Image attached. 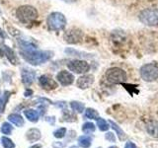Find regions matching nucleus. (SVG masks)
Here are the masks:
<instances>
[{"instance_id": "1", "label": "nucleus", "mask_w": 158, "mask_h": 148, "mask_svg": "<svg viewBox=\"0 0 158 148\" xmlns=\"http://www.w3.org/2000/svg\"><path fill=\"white\" fill-rule=\"evenodd\" d=\"M20 44V54L22 57L32 65H40L47 62L53 56L52 51H39L33 43L21 41H18Z\"/></svg>"}, {"instance_id": "2", "label": "nucleus", "mask_w": 158, "mask_h": 148, "mask_svg": "<svg viewBox=\"0 0 158 148\" xmlns=\"http://www.w3.org/2000/svg\"><path fill=\"white\" fill-rule=\"evenodd\" d=\"M17 18L24 24H29L38 18V11L36 8L30 5H24L17 9Z\"/></svg>"}, {"instance_id": "3", "label": "nucleus", "mask_w": 158, "mask_h": 148, "mask_svg": "<svg viewBox=\"0 0 158 148\" xmlns=\"http://www.w3.org/2000/svg\"><path fill=\"white\" fill-rule=\"evenodd\" d=\"M105 78L109 84H120L127 80V73L120 67H112L107 70Z\"/></svg>"}, {"instance_id": "4", "label": "nucleus", "mask_w": 158, "mask_h": 148, "mask_svg": "<svg viewBox=\"0 0 158 148\" xmlns=\"http://www.w3.org/2000/svg\"><path fill=\"white\" fill-rule=\"evenodd\" d=\"M66 19L59 12H53L48 17V26L52 31H61L65 28Z\"/></svg>"}, {"instance_id": "5", "label": "nucleus", "mask_w": 158, "mask_h": 148, "mask_svg": "<svg viewBox=\"0 0 158 148\" xmlns=\"http://www.w3.org/2000/svg\"><path fill=\"white\" fill-rule=\"evenodd\" d=\"M139 21L146 25V26H157L158 25V9L156 8H149L144 9L139 13Z\"/></svg>"}, {"instance_id": "6", "label": "nucleus", "mask_w": 158, "mask_h": 148, "mask_svg": "<svg viewBox=\"0 0 158 148\" xmlns=\"http://www.w3.org/2000/svg\"><path fill=\"white\" fill-rule=\"evenodd\" d=\"M140 76L146 82L155 81L158 78V67L154 63H147L139 69Z\"/></svg>"}, {"instance_id": "7", "label": "nucleus", "mask_w": 158, "mask_h": 148, "mask_svg": "<svg viewBox=\"0 0 158 148\" xmlns=\"http://www.w3.org/2000/svg\"><path fill=\"white\" fill-rule=\"evenodd\" d=\"M67 67L69 68V70L77 74H84L90 69L89 63L85 60H81V59H74V60L69 61L67 63Z\"/></svg>"}, {"instance_id": "8", "label": "nucleus", "mask_w": 158, "mask_h": 148, "mask_svg": "<svg viewBox=\"0 0 158 148\" xmlns=\"http://www.w3.org/2000/svg\"><path fill=\"white\" fill-rule=\"evenodd\" d=\"M83 33L79 29H70L64 34V39L68 43H78L82 41Z\"/></svg>"}, {"instance_id": "9", "label": "nucleus", "mask_w": 158, "mask_h": 148, "mask_svg": "<svg viewBox=\"0 0 158 148\" xmlns=\"http://www.w3.org/2000/svg\"><path fill=\"white\" fill-rule=\"evenodd\" d=\"M56 79L62 86H68V85H71V84L73 83L74 76H73V74H71L70 72L65 71V70H61L60 72L57 73Z\"/></svg>"}, {"instance_id": "10", "label": "nucleus", "mask_w": 158, "mask_h": 148, "mask_svg": "<svg viewBox=\"0 0 158 148\" xmlns=\"http://www.w3.org/2000/svg\"><path fill=\"white\" fill-rule=\"evenodd\" d=\"M39 83L46 90H53L57 87V83L48 75H42L39 79Z\"/></svg>"}, {"instance_id": "11", "label": "nucleus", "mask_w": 158, "mask_h": 148, "mask_svg": "<svg viewBox=\"0 0 158 148\" xmlns=\"http://www.w3.org/2000/svg\"><path fill=\"white\" fill-rule=\"evenodd\" d=\"M21 75H22V82H23L24 85L25 86H30L35 80L36 73H35V71L32 70V69L23 68L22 72H21Z\"/></svg>"}, {"instance_id": "12", "label": "nucleus", "mask_w": 158, "mask_h": 148, "mask_svg": "<svg viewBox=\"0 0 158 148\" xmlns=\"http://www.w3.org/2000/svg\"><path fill=\"white\" fill-rule=\"evenodd\" d=\"M94 83V76L91 74H86L78 78L77 87L80 89H87Z\"/></svg>"}, {"instance_id": "13", "label": "nucleus", "mask_w": 158, "mask_h": 148, "mask_svg": "<svg viewBox=\"0 0 158 148\" xmlns=\"http://www.w3.org/2000/svg\"><path fill=\"white\" fill-rule=\"evenodd\" d=\"M3 51H4V54L7 56L8 60L11 62L12 64H14V65H16V64H18V58L16 56V54H15V52L13 51L12 48H10L9 47L7 46H3Z\"/></svg>"}, {"instance_id": "14", "label": "nucleus", "mask_w": 158, "mask_h": 148, "mask_svg": "<svg viewBox=\"0 0 158 148\" xmlns=\"http://www.w3.org/2000/svg\"><path fill=\"white\" fill-rule=\"evenodd\" d=\"M26 137H27V139L31 142L37 141L41 138V132H40V130H37V128H31V130H29L27 131Z\"/></svg>"}, {"instance_id": "15", "label": "nucleus", "mask_w": 158, "mask_h": 148, "mask_svg": "<svg viewBox=\"0 0 158 148\" xmlns=\"http://www.w3.org/2000/svg\"><path fill=\"white\" fill-rule=\"evenodd\" d=\"M146 130L151 136L158 137V121H152L146 125Z\"/></svg>"}, {"instance_id": "16", "label": "nucleus", "mask_w": 158, "mask_h": 148, "mask_svg": "<svg viewBox=\"0 0 158 148\" xmlns=\"http://www.w3.org/2000/svg\"><path fill=\"white\" fill-rule=\"evenodd\" d=\"M8 120L10 122L14 123L16 126H19L21 127L24 125V118L20 116V115H16V113H12V115H10L8 117Z\"/></svg>"}, {"instance_id": "17", "label": "nucleus", "mask_w": 158, "mask_h": 148, "mask_svg": "<svg viewBox=\"0 0 158 148\" xmlns=\"http://www.w3.org/2000/svg\"><path fill=\"white\" fill-rule=\"evenodd\" d=\"M24 113H25V116H26V117L28 118V120L32 122H37L39 120L40 113H38V111H35V110H32V109H30V110L24 111Z\"/></svg>"}, {"instance_id": "18", "label": "nucleus", "mask_w": 158, "mask_h": 148, "mask_svg": "<svg viewBox=\"0 0 158 148\" xmlns=\"http://www.w3.org/2000/svg\"><path fill=\"white\" fill-rule=\"evenodd\" d=\"M92 138L88 135H83L78 138V144L82 148H89L91 146Z\"/></svg>"}, {"instance_id": "19", "label": "nucleus", "mask_w": 158, "mask_h": 148, "mask_svg": "<svg viewBox=\"0 0 158 148\" xmlns=\"http://www.w3.org/2000/svg\"><path fill=\"white\" fill-rule=\"evenodd\" d=\"M9 97H10V92L8 91H5L3 94L0 95V111L1 112H4V109L8 102Z\"/></svg>"}, {"instance_id": "20", "label": "nucleus", "mask_w": 158, "mask_h": 148, "mask_svg": "<svg viewBox=\"0 0 158 148\" xmlns=\"http://www.w3.org/2000/svg\"><path fill=\"white\" fill-rule=\"evenodd\" d=\"M109 122H110V125H112V127L114 128V130H116L117 132V134L118 136V138H120L121 140H123L126 138V134H125V132H123V130H122V128L118 126L116 122H114L113 121H109Z\"/></svg>"}, {"instance_id": "21", "label": "nucleus", "mask_w": 158, "mask_h": 148, "mask_svg": "<svg viewBox=\"0 0 158 148\" xmlns=\"http://www.w3.org/2000/svg\"><path fill=\"white\" fill-rule=\"evenodd\" d=\"M97 125H98L99 130H100L101 131H107L109 130V127H110V125H108V122L104 120V118H101V117H98Z\"/></svg>"}, {"instance_id": "22", "label": "nucleus", "mask_w": 158, "mask_h": 148, "mask_svg": "<svg viewBox=\"0 0 158 148\" xmlns=\"http://www.w3.org/2000/svg\"><path fill=\"white\" fill-rule=\"evenodd\" d=\"M70 107L72 108V110L76 113H82L84 111V104H82L80 102L73 101L70 103Z\"/></svg>"}, {"instance_id": "23", "label": "nucleus", "mask_w": 158, "mask_h": 148, "mask_svg": "<svg viewBox=\"0 0 158 148\" xmlns=\"http://www.w3.org/2000/svg\"><path fill=\"white\" fill-rule=\"evenodd\" d=\"M95 125H93L92 122H85L82 126V130L84 133H87V134H89V133L91 132H94L95 131Z\"/></svg>"}, {"instance_id": "24", "label": "nucleus", "mask_w": 158, "mask_h": 148, "mask_svg": "<svg viewBox=\"0 0 158 148\" xmlns=\"http://www.w3.org/2000/svg\"><path fill=\"white\" fill-rule=\"evenodd\" d=\"M85 117L88 118H91V120H98L99 115L98 112L94 110V109H87L85 111Z\"/></svg>"}, {"instance_id": "25", "label": "nucleus", "mask_w": 158, "mask_h": 148, "mask_svg": "<svg viewBox=\"0 0 158 148\" xmlns=\"http://www.w3.org/2000/svg\"><path fill=\"white\" fill-rule=\"evenodd\" d=\"M1 143L4 148H14L15 147V144L13 143V141L10 139L8 137H1Z\"/></svg>"}, {"instance_id": "26", "label": "nucleus", "mask_w": 158, "mask_h": 148, "mask_svg": "<svg viewBox=\"0 0 158 148\" xmlns=\"http://www.w3.org/2000/svg\"><path fill=\"white\" fill-rule=\"evenodd\" d=\"M12 130H13V127L8 122H4L1 126V132L3 134H10V133L12 132Z\"/></svg>"}, {"instance_id": "27", "label": "nucleus", "mask_w": 158, "mask_h": 148, "mask_svg": "<svg viewBox=\"0 0 158 148\" xmlns=\"http://www.w3.org/2000/svg\"><path fill=\"white\" fill-rule=\"evenodd\" d=\"M65 133H66V130L64 127H61V128H58V130H56V131H54L53 135L56 138H62V137H64V135H65Z\"/></svg>"}, {"instance_id": "28", "label": "nucleus", "mask_w": 158, "mask_h": 148, "mask_svg": "<svg viewBox=\"0 0 158 148\" xmlns=\"http://www.w3.org/2000/svg\"><path fill=\"white\" fill-rule=\"evenodd\" d=\"M106 137V139H108L109 141H111V142H115L116 141V137H115V134L112 132H108L107 134L105 135Z\"/></svg>"}, {"instance_id": "29", "label": "nucleus", "mask_w": 158, "mask_h": 148, "mask_svg": "<svg viewBox=\"0 0 158 148\" xmlns=\"http://www.w3.org/2000/svg\"><path fill=\"white\" fill-rule=\"evenodd\" d=\"M125 148H136V146H135V144L133 142L128 141V142H127V144H126Z\"/></svg>"}, {"instance_id": "30", "label": "nucleus", "mask_w": 158, "mask_h": 148, "mask_svg": "<svg viewBox=\"0 0 158 148\" xmlns=\"http://www.w3.org/2000/svg\"><path fill=\"white\" fill-rule=\"evenodd\" d=\"M32 93H33V92H32V90H27L26 92H25V96H26V97H29L30 95H31Z\"/></svg>"}, {"instance_id": "31", "label": "nucleus", "mask_w": 158, "mask_h": 148, "mask_svg": "<svg viewBox=\"0 0 158 148\" xmlns=\"http://www.w3.org/2000/svg\"><path fill=\"white\" fill-rule=\"evenodd\" d=\"M30 148H42V145L41 144H36V145H34V146L30 147Z\"/></svg>"}, {"instance_id": "32", "label": "nucleus", "mask_w": 158, "mask_h": 148, "mask_svg": "<svg viewBox=\"0 0 158 148\" xmlns=\"http://www.w3.org/2000/svg\"><path fill=\"white\" fill-rule=\"evenodd\" d=\"M4 54V51H3V49H2V47H0V56H2Z\"/></svg>"}, {"instance_id": "33", "label": "nucleus", "mask_w": 158, "mask_h": 148, "mask_svg": "<svg viewBox=\"0 0 158 148\" xmlns=\"http://www.w3.org/2000/svg\"><path fill=\"white\" fill-rule=\"evenodd\" d=\"M110 148H118V147H117V146H111Z\"/></svg>"}, {"instance_id": "34", "label": "nucleus", "mask_w": 158, "mask_h": 148, "mask_svg": "<svg viewBox=\"0 0 158 148\" xmlns=\"http://www.w3.org/2000/svg\"><path fill=\"white\" fill-rule=\"evenodd\" d=\"M70 148H77V147H76V146H71Z\"/></svg>"}]
</instances>
